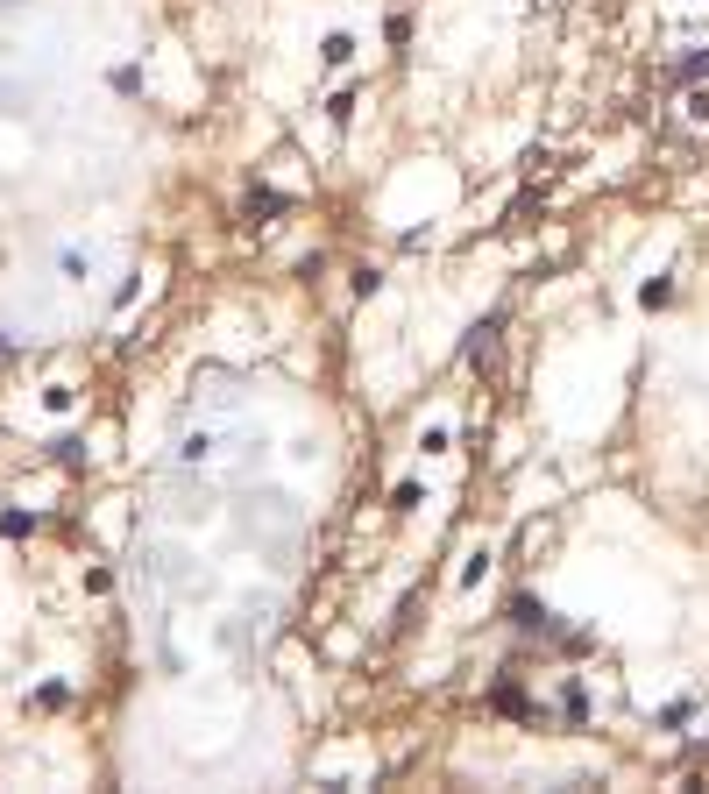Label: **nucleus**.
<instances>
[{"mask_svg":"<svg viewBox=\"0 0 709 794\" xmlns=\"http://www.w3.org/2000/svg\"><path fill=\"white\" fill-rule=\"evenodd\" d=\"M497 334H504V312H490V320L468 334V362H490V355H497Z\"/></svg>","mask_w":709,"mask_h":794,"instance_id":"f257e3e1","label":"nucleus"},{"mask_svg":"<svg viewBox=\"0 0 709 794\" xmlns=\"http://www.w3.org/2000/svg\"><path fill=\"white\" fill-rule=\"evenodd\" d=\"M320 57H327V64H334V71H341V64H348V57H355V36H327V43H320Z\"/></svg>","mask_w":709,"mask_h":794,"instance_id":"f03ea898","label":"nucleus"},{"mask_svg":"<svg viewBox=\"0 0 709 794\" xmlns=\"http://www.w3.org/2000/svg\"><path fill=\"white\" fill-rule=\"evenodd\" d=\"M695 78H709V50L688 57V64H674V86H695Z\"/></svg>","mask_w":709,"mask_h":794,"instance_id":"7ed1b4c3","label":"nucleus"},{"mask_svg":"<svg viewBox=\"0 0 709 794\" xmlns=\"http://www.w3.org/2000/svg\"><path fill=\"white\" fill-rule=\"evenodd\" d=\"M639 298H646V305H667V298H674V284H667V277H646V284H639Z\"/></svg>","mask_w":709,"mask_h":794,"instance_id":"20e7f679","label":"nucleus"}]
</instances>
